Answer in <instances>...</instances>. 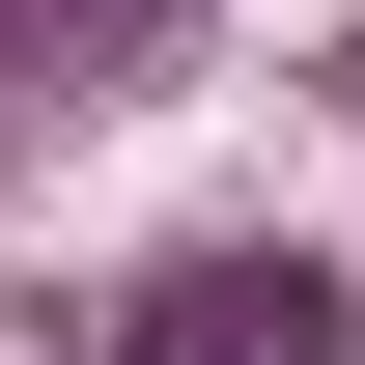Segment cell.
<instances>
[{"instance_id":"6da1fadb","label":"cell","mask_w":365,"mask_h":365,"mask_svg":"<svg viewBox=\"0 0 365 365\" xmlns=\"http://www.w3.org/2000/svg\"><path fill=\"white\" fill-rule=\"evenodd\" d=\"M113 365H365V309H337V253H169L113 309Z\"/></svg>"}]
</instances>
